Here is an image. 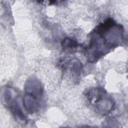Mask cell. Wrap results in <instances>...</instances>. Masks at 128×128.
<instances>
[{"label": "cell", "instance_id": "5b68a950", "mask_svg": "<svg viewBox=\"0 0 128 128\" xmlns=\"http://www.w3.org/2000/svg\"><path fill=\"white\" fill-rule=\"evenodd\" d=\"M62 45L64 50H68L76 48L78 46V44L76 40L68 38L64 40Z\"/></svg>", "mask_w": 128, "mask_h": 128}, {"label": "cell", "instance_id": "7a4b0ae2", "mask_svg": "<svg viewBox=\"0 0 128 128\" xmlns=\"http://www.w3.org/2000/svg\"><path fill=\"white\" fill-rule=\"evenodd\" d=\"M86 96L92 108L100 114H108L114 106L112 98L102 88H92L87 92Z\"/></svg>", "mask_w": 128, "mask_h": 128}, {"label": "cell", "instance_id": "6da1fadb", "mask_svg": "<svg viewBox=\"0 0 128 128\" xmlns=\"http://www.w3.org/2000/svg\"><path fill=\"white\" fill-rule=\"evenodd\" d=\"M114 23L108 18L92 32L89 44L84 52L88 60L90 62L97 60L120 44V34Z\"/></svg>", "mask_w": 128, "mask_h": 128}, {"label": "cell", "instance_id": "277c9868", "mask_svg": "<svg viewBox=\"0 0 128 128\" xmlns=\"http://www.w3.org/2000/svg\"><path fill=\"white\" fill-rule=\"evenodd\" d=\"M16 96H12V92L10 90L8 89L6 91V100L12 114L20 120L24 121L26 120V117L20 108Z\"/></svg>", "mask_w": 128, "mask_h": 128}, {"label": "cell", "instance_id": "3957f363", "mask_svg": "<svg viewBox=\"0 0 128 128\" xmlns=\"http://www.w3.org/2000/svg\"><path fill=\"white\" fill-rule=\"evenodd\" d=\"M26 86L24 105L27 111L32 114L38 108L42 94V88L40 82L36 79L28 80Z\"/></svg>", "mask_w": 128, "mask_h": 128}]
</instances>
